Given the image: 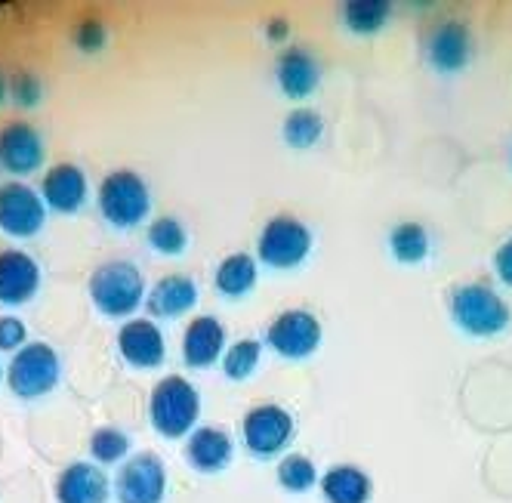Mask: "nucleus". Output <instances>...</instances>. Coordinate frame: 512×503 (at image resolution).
Returning <instances> with one entry per match:
<instances>
[{
  "label": "nucleus",
  "instance_id": "obj_1",
  "mask_svg": "<svg viewBox=\"0 0 512 503\" xmlns=\"http://www.w3.org/2000/svg\"><path fill=\"white\" fill-rule=\"evenodd\" d=\"M201 417V392L195 383L182 374L161 377L149 392V423L158 436L176 442L182 436H192Z\"/></svg>",
  "mask_w": 512,
  "mask_h": 503
},
{
  "label": "nucleus",
  "instance_id": "obj_2",
  "mask_svg": "<svg viewBox=\"0 0 512 503\" xmlns=\"http://www.w3.org/2000/svg\"><path fill=\"white\" fill-rule=\"evenodd\" d=\"M448 312H451L454 325L466 337H475V340L497 337L512 325L509 303L494 291V287H488L482 281H469V284H460L457 291H451Z\"/></svg>",
  "mask_w": 512,
  "mask_h": 503
},
{
  "label": "nucleus",
  "instance_id": "obj_3",
  "mask_svg": "<svg viewBox=\"0 0 512 503\" xmlns=\"http://www.w3.org/2000/svg\"><path fill=\"white\" fill-rule=\"evenodd\" d=\"M87 291L93 306L108 318H133L145 303V275L133 260H108L90 272Z\"/></svg>",
  "mask_w": 512,
  "mask_h": 503
},
{
  "label": "nucleus",
  "instance_id": "obj_4",
  "mask_svg": "<svg viewBox=\"0 0 512 503\" xmlns=\"http://www.w3.org/2000/svg\"><path fill=\"white\" fill-rule=\"evenodd\" d=\"M96 204L108 226L133 232L152 217V189L136 170H112L99 183Z\"/></svg>",
  "mask_w": 512,
  "mask_h": 503
},
{
  "label": "nucleus",
  "instance_id": "obj_5",
  "mask_svg": "<svg viewBox=\"0 0 512 503\" xmlns=\"http://www.w3.org/2000/svg\"><path fill=\"white\" fill-rule=\"evenodd\" d=\"M59 380H62V358L44 340H31L10 358L7 386L22 402L44 399V395H50L59 386Z\"/></svg>",
  "mask_w": 512,
  "mask_h": 503
},
{
  "label": "nucleus",
  "instance_id": "obj_6",
  "mask_svg": "<svg viewBox=\"0 0 512 503\" xmlns=\"http://www.w3.org/2000/svg\"><path fill=\"white\" fill-rule=\"evenodd\" d=\"M312 244H315V235L303 220L290 217V213H278V217H272L260 232L256 260L266 263L269 269L290 272L309 260Z\"/></svg>",
  "mask_w": 512,
  "mask_h": 503
},
{
  "label": "nucleus",
  "instance_id": "obj_7",
  "mask_svg": "<svg viewBox=\"0 0 512 503\" xmlns=\"http://www.w3.org/2000/svg\"><path fill=\"white\" fill-rule=\"evenodd\" d=\"M241 436H244V448L256 457V460H272L281 451H287V445L297 436V423L290 417L287 408L266 402L256 405L244 414L241 423Z\"/></svg>",
  "mask_w": 512,
  "mask_h": 503
},
{
  "label": "nucleus",
  "instance_id": "obj_8",
  "mask_svg": "<svg viewBox=\"0 0 512 503\" xmlns=\"http://www.w3.org/2000/svg\"><path fill=\"white\" fill-rule=\"evenodd\" d=\"M321 340H324V328L318 315L309 309L281 312L266 331V346L275 355L287 358V362H306V358L318 352Z\"/></svg>",
  "mask_w": 512,
  "mask_h": 503
},
{
  "label": "nucleus",
  "instance_id": "obj_9",
  "mask_svg": "<svg viewBox=\"0 0 512 503\" xmlns=\"http://www.w3.org/2000/svg\"><path fill=\"white\" fill-rule=\"evenodd\" d=\"M47 204L38 189H31L22 179H10L0 186V232L7 238H34L47 226Z\"/></svg>",
  "mask_w": 512,
  "mask_h": 503
},
{
  "label": "nucleus",
  "instance_id": "obj_10",
  "mask_svg": "<svg viewBox=\"0 0 512 503\" xmlns=\"http://www.w3.org/2000/svg\"><path fill=\"white\" fill-rule=\"evenodd\" d=\"M118 503H164L167 497V466L158 454L139 451L121 463L112 485Z\"/></svg>",
  "mask_w": 512,
  "mask_h": 503
},
{
  "label": "nucleus",
  "instance_id": "obj_11",
  "mask_svg": "<svg viewBox=\"0 0 512 503\" xmlns=\"http://www.w3.org/2000/svg\"><path fill=\"white\" fill-rule=\"evenodd\" d=\"M472 50H475V44H472L469 25L460 19H445V22H438L426 38V65L435 71V75L451 78L469 68Z\"/></svg>",
  "mask_w": 512,
  "mask_h": 503
},
{
  "label": "nucleus",
  "instance_id": "obj_12",
  "mask_svg": "<svg viewBox=\"0 0 512 503\" xmlns=\"http://www.w3.org/2000/svg\"><path fill=\"white\" fill-rule=\"evenodd\" d=\"M47 161V146L41 130L28 121H10L0 127V167L22 179L38 173Z\"/></svg>",
  "mask_w": 512,
  "mask_h": 503
},
{
  "label": "nucleus",
  "instance_id": "obj_13",
  "mask_svg": "<svg viewBox=\"0 0 512 503\" xmlns=\"http://www.w3.org/2000/svg\"><path fill=\"white\" fill-rule=\"evenodd\" d=\"M118 352L136 371H155L167 362V340L155 318H127L118 328Z\"/></svg>",
  "mask_w": 512,
  "mask_h": 503
},
{
  "label": "nucleus",
  "instance_id": "obj_14",
  "mask_svg": "<svg viewBox=\"0 0 512 503\" xmlns=\"http://www.w3.org/2000/svg\"><path fill=\"white\" fill-rule=\"evenodd\" d=\"M41 266L25 250H0V306L16 309L38 297Z\"/></svg>",
  "mask_w": 512,
  "mask_h": 503
},
{
  "label": "nucleus",
  "instance_id": "obj_15",
  "mask_svg": "<svg viewBox=\"0 0 512 503\" xmlns=\"http://www.w3.org/2000/svg\"><path fill=\"white\" fill-rule=\"evenodd\" d=\"M41 198L47 204V210L62 213V217H75V213L84 210L87 198H90V183L87 173L78 164H53L44 179H41Z\"/></svg>",
  "mask_w": 512,
  "mask_h": 503
},
{
  "label": "nucleus",
  "instance_id": "obj_16",
  "mask_svg": "<svg viewBox=\"0 0 512 503\" xmlns=\"http://www.w3.org/2000/svg\"><path fill=\"white\" fill-rule=\"evenodd\" d=\"M226 328L216 315H195L182 334V362L192 371H207L226 355Z\"/></svg>",
  "mask_w": 512,
  "mask_h": 503
},
{
  "label": "nucleus",
  "instance_id": "obj_17",
  "mask_svg": "<svg viewBox=\"0 0 512 503\" xmlns=\"http://www.w3.org/2000/svg\"><path fill=\"white\" fill-rule=\"evenodd\" d=\"M53 494H56V503H108V497H112V482H108L99 463L75 460L56 476Z\"/></svg>",
  "mask_w": 512,
  "mask_h": 503
},
{
  "label": "nucleus",
  "instance_id": "obj_18",
  "mask_svg": "<svg viewBox=\"0 0 512 503\" xmlns=\"http://www.w3.org/2000/svg\"><path fill=\"white\" fill-rule=\"evenodd\" d=\"M275 84L281 96L303 102L321 87V62L306 47H287L275 62Z\"/></svg>",
  "mask_w": 512,
  "mask_h": 503
},
{
  "label": "nucleus",
  "instance_id": "obj_19",
  "mask_svg": "<svg viewBox=\"0 0 512 503\" xmlns=\"http://www.w3.org/2000/svg\"><path fill=\"white\" fill-rule=\"evenodd\" d=\"M198 306V281L186 272H170L164 278H158L149 294H145V309H149L152 318H182L186 312H192Z\"/></svg>",
  "mask_w": 512,
  "mask_h": 503
},
{
  "label": "nucleus",
  "instance_id": "obj_20",
  "mask_svg": "<svg viewBox=\"0 0 512 503\" xmlns=\"http://www.w3.org/2000/svg\"><path fill=\"white\" fill-rule=\"evenodd\" d=\"M235 457V442L223 426H195L186 439V460L195 473L216 476L223 473Z\"/></svg>",
  "mask_w": 512,
  "mask_h": 503
},
{
  "label": "nucleus",
  "instance_id": "obj_21",
  "mask_svg": "<svg viewBox=\"0 0 512 503\" xmlns=\"http://www.w3.org/2000/svg\"><path fill=\"white\" fill-rule=\"evenodd\" d=\"M318 488L327 503H371V497H374L371 476L352 463L331 466V470L318 479Z\"/></svg>",
  "mask_w": 512,
  "mask_h": 503
},
{
  "label": "nucleus",
  "instance_id": "obj_22",
  "mask_svg": "<svg viewBox=\"0 0 512 503\" xmlns=\"http://www.w3.org/2000/svg\"><path fill=\"white\" fill-rule=\"evenodd\" d=\"M256 278H260V269H256V257L244 254V250L223 257V260H219V266H216V272H213L216 291H219V297H226V300L247 297L253 287H256Z\"/></svg>",
  "mask_w": 512,
  "mask_h": 503
},
{
  "label": "nucleus",
  "instance_id": "obj_23",
  "mask_svg": "<svg viewBox=\"0 0 512 503\" xmlns=\"http://www.w3.org/2000/svg\"><path fill=\"white\" fill-rule=\"evenodd\" d=\"M343 28L355 38H374L392 19V4L386 0H349L343 4Z\"/></svg>",
  "mask_w": 512,
  "mask_h": 503
},
{
  "label": "nucleus",
  "instance_id": "obj_24",
  "mask_svg": "<svg viewBox=\"0 0 512 503\" xmlns=\"http://www.w3.org/2000/svg\"><path fill=\"white\" fill-rule=\"evenodd\" d=\"M389 254L401 266H420L429 257V232L423 223L401 220L389 229Z\"/></svg>",
  "mask_w": 512,
  "mask_h": 503
},
{
  "label": "nucleus",
  "instance_id": "obj_25",
  "mask_svg": "<svg viewBox=\"0 0 512 503\" xmlns=\"http://www.w3.org/2000/svg\"><path fill=\"white\" fill-rule=\"evenodd\" d=\"M321 136H324V118L315 109H294L281 124L284 146L297 149V152L315 149L321 142Z\"/></svg>",
  "mask_w": 512,
  "mask_h": 503
},
{
  "label": "nucleus",
  "instance_id": "obj_26",
  "mask_svg": "<svg viewBox=\"0 0 512 503\" xmlns=\"http://www.w3.org/2000/svg\"><path fill=\"white\" fill-rule=\"evenodd\" d=\"M145 241L161 257H182L189 250V229L176 217H158L145 229Z\"/></svg>",
  "mask_w": 512,
  "mask_h": 503
},
{
  "label": "nucleus",
  "instance_id": "obj_27",
  "mask_svg": "<svg viewBox=\"0 0 512 503\" xmlns=\"http://www.w3.org/2000/svg\"><path fill=\"white\" fill-rule=\"evenodd\" d=\"M263 362V343L260 340H235L226 355H223V374L232 380V383H244L256 374V368H260Z\"/></svg>",
  "mask_w": 512,
  "mask_h": 503
},
{
  "label": "nucleus",
  "instance_id": "obj_28",
  "mask_svg": "<svg viewBox=\"0 0 512 503\" xmlns=\"http://www.w3.org/2000/svg\"><path fill=\"white\" fill-rule=\"evenodd\" d=\"M318 466L306 454H287L278 463V485L290 494H306L318 485Z\"/></svg>",
  "mask_w": 512,
  "mask_h": 503
},
{
  "label": "nucleus",
  "instance_id": "obj_29",
  "mask_svg": "<svg viewBox=\"0 0 512 503\" xmlns=\"http://www.w3.org/2000/svg\"><path fill=\"white\" fill-rule=\"evenodd\" d=\"M90 457L99 466H112V463H124L130 457V436L121 426H99L90 436Z\"/></svg>",
  "mask_w": 512,
  "mask_h": 503
},
{
  "label": "nucleus",
  "instance_id": "obj_30",
  "mask_svg": "<svg viewBox=\"0 0 512 503\" xmlns=\"http://www.w3.org/2000/svg\"><path fill=\"white\" fill-rule=\"evenodd\" d=\"M7 90L16 109H38L44 102V81L34 71H13Z\"/></svg>",
  "mask_w": 512,
  "mask_h": 503
},
{
  "label": "nucleus",
  "instance_id": "obj_31",
  "mask_svg": "<svg viewBox=\"0 0 512 503\" xmlns=\"http://www.w3.org/2000/svg\"><path fill=\"white\" fill-rule=\"evenodd\" d=\"M75 47H78V53H84V56H99L105 47H108V28L99 22V19H84V22H78V28H75Z\"/></svg>",
  "mask_w": 512,
  "mask_h": 503
},
{
  "label": "nucleus",
  "instance_id": "obj_32",
  "mask_svg": "<svg viewBox=\"0 0 512 503\" xmlns=\"http://www.w3.org/2000/svg\"><path fill=\"white\" fill-rule=\"evenodd\" d=\"M28 325L19 315H0V352H19L28 346Z\"/></svg>",
  "mask_w": 512,
  "mask_h": 503
},
{
  "label": "nucleus",
  "instance_id": "obj_33",
  "mask_svg": "<svg viewBox=\"0 0 512 503\" xmlns=\"http://www.w3.org/2000/svg\"><path fill=\"white\" fill-rule=\"evenodd\" d=\"M491 266H494V275L506 287H512V238H506L503 244H497L494 257H491Z\"/></svg>",
  "mask_w": 512,
  "mask_h": 503
},
{
  "label": "nucleus",
  "instance_id": "obj_34",
  "mask_svg": "<svg viewBox=\"0 0 512 503\" xmlns=\"http://www.w3.org/2000/svg\"><path fill=\"white\" fill-rule=\"evenodd\" d=\"M287 34H290V25H287L284 19H272V22L266 25V38H269L272 44L287 41Z\"/></svg>",
  "mask_w": 512,
  "mask_h": 503
},
{
  "label": "nucleus",
  "instance_id": "obj_35",
  "mask_svg": "<svg viewBox=\"0 0 512 503\" xmlns=\"http://www.w3.org/2000/svg\"><path fill=\"white\" fill-rule=\"evenodd\" d=\"M7 84H10V81L4 78V71H0V105H4V99L10 96V90H7Z\"/></svg>",
  "mask_w": 512,
  "mask_h": 503
},
{
  "label": "nucleus",
  "instance_id": "obj_36",
  "mask_svg": "<svg viewBox=\"0 0 512 503\" xmlns=\"http://www.w3.org/2000/svg\"><path fill=\"white\" fill-rule=\"evenodd\" d=\"M4 380H7V368H4V365H0V383H4Z\"/></svg>",
  "mask_w": 512,
  "mask_h": 503
}]
</instances>
